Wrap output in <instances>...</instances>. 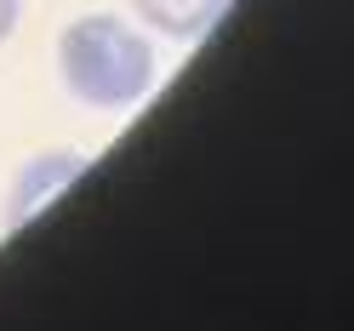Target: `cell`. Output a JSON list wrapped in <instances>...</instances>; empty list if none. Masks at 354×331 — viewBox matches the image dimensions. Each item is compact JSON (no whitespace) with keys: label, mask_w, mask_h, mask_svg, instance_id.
Wrapping results in <instances>:
<instances>
[{"label":"cell","mask_w":354,"mask_h":331,"mask_svg":"<svg viewBox=\"0 0 354 331\" xmlns=\"http://www.w3.org/2000/svg\"><path fill=\"white\" fill-rule=\"evenodd\" d=\"M57 63H63L69 92L92 108H126L154 86V40L115 12L75 17L63 29Z\"/></svg>","instance_id":"cell-1"},{"label":"cell","mask_w":354,"mask_h":331,"mask_svg":"<svg viewBox=\"0 0 354 331\" xmlns=\"http://www.w3.org/2000/svg\"><path fill=\"white\" fill-rule=\"evenodd\" d=\"M138 17L154 29V35H171V40H194L217 23V12L229 6V0H131Z\"/></svg>","instance_id":"cell-2"},{"label":"cell","mask_w":354,"mask_h":331,"mask_svg":"<svg viewBox=\"0 0 354 331\" xmlns=\"http://www.w3.org/2000/svg\"><path fill=\"white\" fill-rule=\"evenodd\" d=\"M17 12H24V0H0V46L12 40V29H17Z\"/></svg>","instance_id":"cell-3"}]
</instances>
